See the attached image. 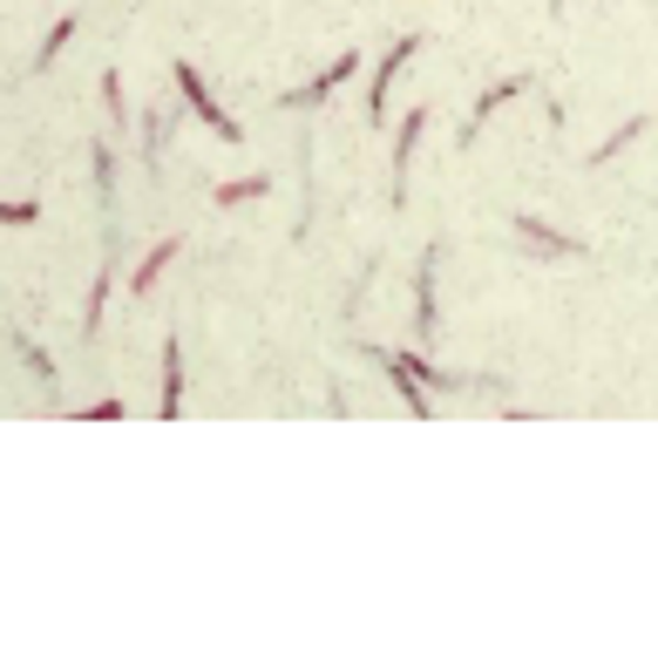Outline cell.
Instances as JSON below:
<instances>
[{
	"label": "cell",
	"mask_w": 658,
	"mask_h": 658,
	"mask_svg": "<svg viewBox=\"0 0 658 658\" xmlns=\"http://www.w3.org/2000/svg\"><path fill=\"white\" fill-rule=\"evenodd\" d=\"M170 75H177V89H183V102H190V109H198V123H204V130H218L224 143H238V136H245V130H238V123H231V115L218 109V96L198 82V68H190V62H177Z\"/></svg>",
	"instance_id": "cell-1"
},
{
	"label": "cell",
	"mask_w": 658,
	"mask_h": 658,
	"mask_svg": "<svg viewBox=\"0 0 658 658\" xmlns=\"http://www.w3.org/2000/svg\"><path fill=\"white\" fill-rule=\"evenodd\" d=\"M414 48H421V34H401V42L380 55V75H373V102H367V123H373V130H387V82L401 75V62H408Z\"/></svg>",
	"instance_id": "cell-2"
},
{
	"label": "cell",
	"mask_w": 658,
	"mask_h": 658,
	"mask_svg": "<svg viewBox=\"0 0 658 658\" xmlns=\"http://www.w3.org/2000/svg\"><path fill=\"white\" fill-rule=\"evenodd\" d=\"M354 68H360V55H333V68H320V75H313V82H305L299 96H286V109H313V102H326V96H333V89H339Z\"/></svg>",
	"instance_id": "cell-3"
},
{
	"label": "cell",
	"mask_w": 658,
	"mask_h": 658,
	"mask_svg": "<svg viewBox=\"0 0 658 658\" xmlns=\"http://www.w3.org/2000/svg\"><path fill=\"white\" fill-rule=\"evenodd\" d=\"M516 231H523V238H529L536 252H550V258H577V252H584L577 238H564V231H550L544 218H529V211H516Z\"/></svg>",
	"instance_id": "cell-4"
},
{
	"label": "cell",
	"mask_w": 658,
	"mask_h": 658,
	"mask_svg": "<svg viewBox=\"0 0 658 658\" xmlns=\"http://www.w3.org/2000/svg\"><path fill=\"white\" fill-rule=\"evenodd\" d=\"M435 265H442V252H428L421 272H414V320H421V333H442L435 326Z\"/></svg>",
	"instance_id": "cell-5"
},
{
	"label": "cell",
	"mask_w": 658,
	"mask_h": 658,
	"mask_svg": "<svg viewBox=\"0 0 658 658\" xmlns=\"http://www.w3.org/2000/svg\"><path fill=\"white\" fill-rule=\"evenodd\" d=\"M177 408H183V346L170 333L164 339V421H177Z\"/></svg>",
	"instance_id": "cell-6"
},
{
	"label": "cell",
	"mask_w": 658,
	"mask_h": 658,
	"mask_svg": "<svg viewBox=\"0 0 658 658\" xmlns=\"http://www.w3.org/2000/svg\"><path fill=\"white\" fill-rule=\"evenodd\" d=\"M170 258H177V238H157V245L143 252V265L130 272V292H149V286H157V279L170 272Z\"/></svg>",
	"instance_id": "cell-7"
},
{
	"label": "cell",
	"mask_w": 658,
	"mask_h": 658,
	"mask_svg": "<svg viewBox=\"0 0 658 658\" xmlns=\"http://www.w3.org/2000/svg\"><path fill=\"white\" fill-rule=\"evenodd\" d=\"M421 130H428V109H414L408 123H401V136H394V198L408 190V157H414V143H421Z\"/></svg>",
	"instance_id": "cell-8"
},
{
	"label": "cell",
	"mask_w": 658,
	"mask_h": 658,
	"mask_svg": "<svg viewBox=\"0 0 658 658\" xmlns=\"http://www.w3.org/2000/svg\"><path fill=\"white\" fill-rule=\"evenodd\" d=\"M265 190H272V177H238V183H218V211H238V204L265 198Z\"/></svg>",
	"instance_id": "cell-9"
},
{
	"label": "cell",
	"mask_w": 658,
	"mask_h": 658,
	"mask_svg": "<svg viewBox=\"0 0 658 658\" xmlns=\"http://www.w3.org/2000/svg\"><path fill=\"white\" fill-rule=\"evenodd\" d=\"M510 96H523V82H495L482 102H476V115H469V130H461V143H476V130H482V115L489 109H502V102H510Z\"/></svg>",
	"instance_id": "cell-10"
},
{
	"label": "cell",
	"mask_w": 658,
	"mask_h": 658,
	"mask_svg": "<svg viewBox=\"0 0 658 658\" xmlns=\"http://www.w3.org/2000/svg\"><path fill=\"white\" fill-rule=\"evenodd\" d=\"M638 136H645V115H632V123H625V130H617V136H604V143L591 149V164H611V157H617V149H625V143H638Z\"/></svg>",
	"instance_id": "cell-11"
},
{
	"label": "cell",
	"mask_w": 658,
	"mask_h": 658,
	"mask_svg": "<svg viewBox=\"0 0 658 658\" xmlns=\"http://www.w3.org/2000/svg\"><path fill=\"white\" fill-rule=\"evenodd\" d=\"M68 34H75V14H62V21L48 27V42H42V55H34V68H48V62H55V55L68 48Z\"/></svg>",
	"instance_id": "cell-12"
},
{
	"label": "cell",
	"mask_w": 658,
	"mask_h": 658,
	"mask_svg": "<svg viewBox=\"0 0 658 658\" xmlns=\"http://www.w3.org/2000/svg\"><path fill=\"white\" fill-rule=\"evenodd\" d=\"M109 292H115V265H109V272H96V286H89V333L102 326V305H109Z\"/></svg>",
	"instance_id": "cell-13"
},
{
	"label": "cell",
	"mask_w": 658,
	"mask_h": 658,
	"mask_svg": "<svg viewBox=\"0 0 658 658\" xmlns=\"http://www.w3.org/2000/svg\"><path fill=\"white\" fill-rule=\"evenodd\" d=\"M0 218H8V224H34V218H42V204H34V198H14V204H0Z\"/></svg>",
	"instance_id": "cell-14"
},
{
	"label": "cell",
	"mask_w": 658,
	"mask_h": 658,
	"mask_svg": "<svg viewBox=\"0 0 658 658\" xmlns=\"http://www.w3.org/2000/svg\"><path fill=\"white\" fill-rule=\"evenodd\" d=\"M21 360L34 367V380H55V367H48V354H42V346H27V339H21Z\"/></svg>",
	"instance_id": "cell-15"
},
{
	"label": "cell",
	"mask_w": 658,
	"mask_h": 658,
	"mask_svg": "<svg viewBox=\"0 0 658 658\" xmlns=\"http://www.w3.org/2000/svg\"><path fill=\"white\" fill-rule=\"evenodd\" d=\"M82 421H123V401H96V408H82Z\"/></svg>",
	"instance_id": "cell-16"
}]
</instances>
